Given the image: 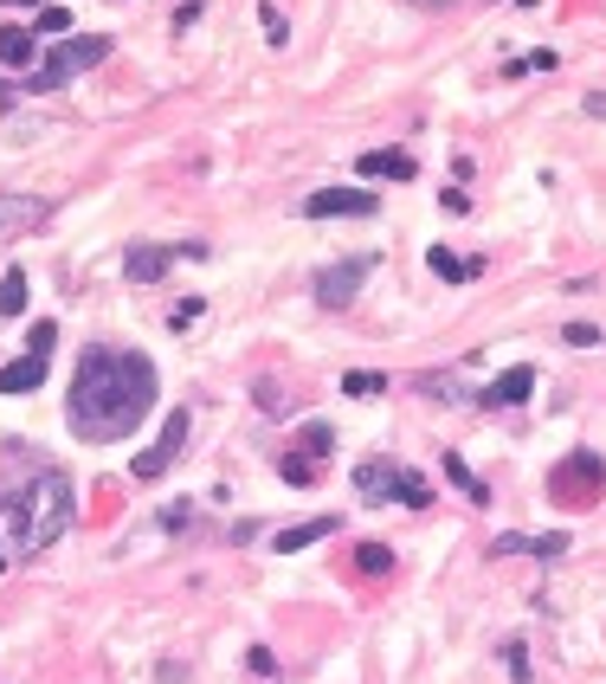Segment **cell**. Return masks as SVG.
Masks as SVG:
<instances>
[{
  "label": "cell",
  "instance_id": "21",
  "mask_svg": "<svg viewBox=\"0 0 606 684\" xmlns=\"http://www.w3.org/2000/svg\"><path fill=\"white\" fill-rule=\"evenodd\" d=\"M201 317H206V304H201V297H188V304H175V317H168V330H194Z\"/></svg>",
  "mask_w": 606,
  "mask_h": 684
},
{
  "label": "cell",
  "instance_id": "7",
  "mask_svg": "<svg viewBox=\"0 0 606 684\" xmlns=\"http://www.w3.org/2000/svg\"><path fill=\"white\" fill-rule=\"evenodd\" d=\"M361 284H368V259H342L330 272H317V304L323 310H348L361 297Z\"/></svg>",
  "mask_w": 606,
  "mask_h": 684
},
{
  "label": "cell",
  "instance_id": "14",
  "mask_svg": "<svg viewBox=\"0 0 606 684\" xmlns=\"http://www.w3.org/2000/svg\"><path fill=\"white\" fill-rule=\"evenodd\" d=\"M361 175L368 181H413V155L406 149H375V155H361Z\"/></svg>",
  "mask_w": 606,
  "mask_h": 684
},
{
  "label": "cell",
  "instance_id": "18",
  "mask_svg": "<svg viewBox=\"0 0 606 684\" xmlns=\"http://www.w3.org/2000/svg\"><path fill=\"white\" fill-rule=\"evenodd\" d=\"M26 310V272L13 266V272L0 278V317H20Z\"/></svg>",
  "mask_w": 606,
  "mask_h": 684
},
{
  "label": "cell",
  "instance_id": "4",
  "mask_svg": "<svg viewBox=\"0 0 606 684\" xmlns=\"http://www.w3.org/2000/svg\"><path fill=\"white\" fill-rule=\"evenodd\" d=\"M188 426H194L188 413H168V420H162V433H155V446H142V452H135V465H130L135 479H142V484L162 479V472L188 452Z\"/></svg>",
  "mask_w": 606,
  "mask_h": 684
},
{
  "label": "cell",
  "instance_id": "29",
  "mask_svg": "<svg viewBox=\"0 0 606 684\" xmlns=\"http://www.w3.org/2000/svg\"><path fill=\"white\" fill-rule=\"evenodd\" d=\"M587 117H606V91H594V97H587Z\"/></svg>",
  "mask_w": 606,
  "mask_h": 684
},
{
  "label": "cell",
  "instance_id": "15",
  "mask_svg": "<svg viewBox=\"0 0 606 684\" xmlns=\"http://www.w3.org/2000/svg\"><path fill=\"white\" fill-rule=\"evenodd\" d=\"M39 381H46V355H33V349H26V362L0 368V394H33Z\"/></svg>",
  "mask_w": 606,
  "mask_h": 684
},
{
  "label": "cell",
  "instance_id": "9",
  "mask_svg": "<svg viewBox=\"0 0 606 684\" xmlns=\"http://www.w3.org/2000/svg\"><path fill=\"white\" fill-rule=\"evenodd\" d=\"M175 259H181V252H168V246H135L130 259H123V278H130V284H162Z\"/></svg>",
  "mask_w": 606,
  "mask_h": 684
},
{
  "label": "cell",
  "instance_id": "2",
  "mask_svg": "<svg viewBox=\"0 0 606 684\" xmlns=\"http://www.w3.org/2000/svg\"><path fill=\"white\" fill-rule=\"evenodd\" d=\"M71 517H78V491L59 465L33 472L13 497H0V575L33 562L39 549H52L71 530Z\"/></svg>",
  "mask_w": 606,
  "mask_h": 684
},
{
  "label": "cell",
  "instance_id": "30",
  "mask_svg": "<svg viewBox=\"0 0 606 684\" xmlns=\"http://www.w3.org/2000/svg\"><path fill=\"white\" fill-rule=\"evenodd\" d=\"M0 7H39V0H0Z\"/></svg>",
  "mask_w": 606,
  "mask_h": 684
},
{
  "label": "cell",
  "instance_id": "1",
  "mask_svg": "<svg viewBox=\"0 0 606 684\" xmlns=\"http://www.w3.org/2000/svg\"><path fill=\"white\" fill-rule=\"evenodd\" d=\"M155 362L148 355H123V349H84L78 375H71V433L84 446H110V439H130L142 426V413L155 408Z\"/></svg>",
  "mask_w": 606,
  "mask_h": 684
},
{
  "label": "cell",
  "instance_id": "16",
  "mask_svg": "<svg viewBox=\"0 0 606 684\" xmlns=\"http://www.w3.org/2000/svg\"><path fill=\"white\" fill-rule=\"evenodd\" d=\"M497 555H542V562H555V555H568V536L555 530V536H497Z\"/></svg>",
  "mask_w": 606,
  "mask_h": 684
},
{
  "label": "cell",
  "instance_id": "28",
  "mask_svg": "<svg viewBox=\"0 0 606 684\" xmlns=\"http://www.w3.org/2000/svg\"><path fill=\"white\" fill-rule=\"evenodd\" d=\"M304 446L310 452H330V426H304Z\"/></svg>",
  "mask_w": 606,
  "mask_h": 684
},
{
  "label": "cell",
  "instance_id": "23",
  "mask_svg": "<svg viewBox=\"0 0 606 684\" xmlns=\"http://www.w3.org/2000/svg\"><path fill=\"white\" fill-rule=\"evenodd\" d=\"M284 484H317V465H310V459H297V452H290V459H284Z\"/></svg>",
  "mask_w": 606,
  "mask_h": 684
},
{
  "label": "cell",
  "instance_id": "19",
  "mask_svg": "<svg viewBox=\"0 0 606 684\" xmlns=\"http://www.w3.org/2000/svg\"><path fill=\"white\" fill-rule=\"evenodd\" d=\"M355 568H361V575H388V568H394V549H388V543H361V549H355Z\"/></svg>",
  "mask_w": 606,
  "mask_h": 684
},
{
  "label": "cell",
  "instance_id": "12",
  "mask_svg": "<svg viewBox=\"0 0 606 684\" xmlns=\"http://www.w3.org/2000/svg\"><path fill=\"white\" fill-rule=\"evenodd\" d=\"M401 465H381V459H375V465H355V484H361V497H368V504H381V497H401Z\"/></svg>",
  "mask_w": 606,
  "mask_h": 684
},
{
  "label": "cell",
  "instance_id": "6",
  "mask_svg": "<svg viewBox=\"0 0 606 684\" xmlns=\"http://www.w3.org/2000/svg\"><path fill=\"white\" fill-rule=\"evenodd\" d=\"M297 213L304 220H368V213H381V201L368 188H323V194H310Z\"/></svg>",
  "mask_w": 606,
  "mask_h": 684
},
{
  "label": "cell",
  "instance_id": "5",
  "mask_svg": "<svg viewBox=\"0 0 606 684\" xmlns=\"http://www.w3.org/2000/svg\"><path fill=\"white\" fill-rule=\"evenodd\" d=\"M601 484H606V465L594 459V452H574L568 465H555L548 491H555V504H587V497H594Z\"/></svg>",
  "mask_w": 606,
  "mask_h": 684
},
{
  "label": "cell",
  "instance_id": "25",
  "mask_svg": "<svg viewBox=\"0 0 606 684\" xmlns=\"http://www.w3.org/2000/svg\"><path fill=\"white\" fill-rule=\"evenodd\" d=\"M561 337L574 342V349H594V342H601V330H594V323H568V330H561Z\"/></svg>",
  "mask_w": 606,
  "mask_h": 684
},
{
  "label": "cell",
  "instance_id": "13",
  "mask_svg": "<svg viewBox=\"0 0 606 684\" xmlns=\"http://www.w3.org/2000/svg\"><path fill=\"white\" fill-rule=\"evenodd\" d=\"M0 66H7V71L39 66V39H33L26 26H0Z\"/></svg>",
  "mask_w": 606,
  "mask_h": 684
},
{
  "label": "cell",
  "instance_id": "10",
  "mask_svg": "<svg viewBox=\"0 0 606 684\" xmlns=\"http://www.w3.org/2000/svg\"><path fill=\"white\" fill-rule=\"evenodd\" d=\"M530 388H536V375H530V368H503V375H497L477 401H484V408H516V401H530Z\"/></svg>",
  "mask_w": 606,
  "mask_h": 684
},
{
  "label": "cell",
  "instance_id": "8",
  "mask_svg": "<svg viewBox=\"0 0 606 684\" xmlns=\"http://www.w3.org/2000/svg\"><path fill=\"white\" fill-rule=\"evenodd\" d=\"M39 226H46V201H26V194H0V239L39 233Z\"/></svg>",
  "mask_w": 606,
  "mask_h": 684
},
{
  "label": "cell",
  "instance_id": "17",
  "mask_svg": "<svg viewBox=\"0 0 606 684\" xmlns=\"http://www.w3.org/2000/svg\"><path fill=\"white\" fill-rule=\"evenodd\" d=\"M426 259H432V272H439V278H452V284H465V278L484 272V259H465V252H452V246H432Z\"/></svg>",
  "mask_w": 606,
  "mask_h": 684
},
{
  "label": "cell",
  "instance_id": "27",
  "mask_svg": "<svg viewBox=\"0 0 606 684\" xmlns=\"http://www.w3.org/2000/svg\"><path fill=\"white\" fill-rule=\"evenodd\" d=\"M52 342H59V330H52V323H39V330H33V355H52Z\"/></svg>",
  "mask_w": 606,
  "mask_h": 684
},
{
  "label": "cell",
  "instance_id": "20",
  "mask_svg": "<svg viewBox=\"0 0 606 684\" xmlns=\"http://www.w3.org/2000/svg\"><path fill=\"white\" fill-rule=\"evenodd\" d=\"M445 472H452V484H459L465 497H477V504H484V484L472 479V465H465V459H445Z\"/></svg>",
  "mask_w": 606,
  "mask_h": 684
},
{
  "label": "cell",
  "instance_id": "22",
  "mask_svg": "<svg viewBox=\"0 0 606 684\" xmlns=\"http://www.w3.org/2000/svg\"><path fill=\"white\" fill-rule=\"evenodd\" d=\"M39 33H52V39H59V33H71V13L59 7V0H52V7H39Z\"/></svg>",
  "mask_w": 606,
  "mask_h": 684
},
{
  "label": "cell",
  "instance_id": "3",
  "mask_svg": "<svg viewBox=\"0 0 606 684\" xmlns=\"http://www.w3.org/2000/svg\"><path fill=\"white\" fill-rule=\"evenodd\" d=\"M104 59H110V39H104V33H71L59 52H46L39 66L26 71V84H33V91H59V84H71L78 71L104 66Z\"/></svg>",
  "mask_w": 606,
  "mask_h": 684
},
{
  "label": "cell",
  "instance_id": "24",
  "mask_svg": "<svg viewBox=\"0 0 606 684\" xmlns=\"http://www.w3.org/2000/svg\"><path fill=\"white\" fill-rule=\"evenodd\" d=\"M246 665H252L259 679H277V659H271L265 646H252V652H246Z\"/></svg>",
  "mask_w": 606,
  "mask_h": 684
},
{
  "label": "cell",
  "instance_id": "26",
  "mask_svg": "<svg viewBox=\"0 0 606 684\" xmlns=\"http://www.w3.org/2000/svg\"><path fill=\"white\" fill-rule=\"evenodd\" d=\"M348 394H381V375H342Z\"/></svg>",
  "mask_w": 606,
  "mask_h": 684
},
{
  "label": "cell",
  "instance_id": "11",
  "mask_svg": "<svg viewBox=\"0 0 606 684\" xmlns=\"http://www.w3.org/2000/svg\"><path fill=\"white\" fill-rule=\"evenodd\" d=\"M323 536H336V517H310V523H290V530H277V536H271V549H277V555H297V549L323 543Z\"/></svg>",
  "mask_w": 606,
  "mask_h": 684
}]
</instances>
